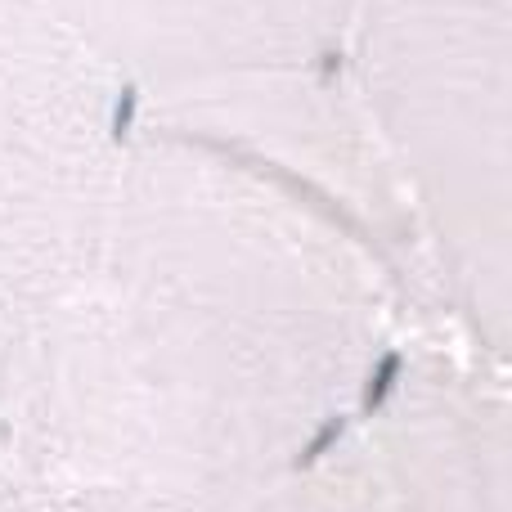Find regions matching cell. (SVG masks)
Masks as SVG:
<instances>
[{
  "instance_id": "1",
  "label": "cell",
  "mask_w": 512,
  "mask_h": 512,
  "mask_svg": "<svg viewBox=\"0 0 512 512\" xmlns=\"http://www.w3.org/2000/svg\"><path fill=\"white\" fill-rule=\"evenodd\" d=\"M72 32H95L126 59L221 63L301 45L324 86L346 72L337 23L351 0H50Z\"/></svg>"
},
{
  "instance_id": "2",
  "label": "cell",
  "mask_w": 512,
  "mask_h": 512,
  "mask_svg": "<svg viewBox=\"0 0 512 512\" xmlns=\"http://www.w3.org/2000/svg\"><path fill=\"white\" fill-rule=\"evenodd\" d=\"M396 378H400V355L391 351V355H382L378 369H373V373H369V382H364V400H360L364 414H373V409L387 405V396L396 391Z\"/></svg>"
},
{
  "instance_id": "3",
  "label": "cell",
  "mask_w": 512,
  "mask_h": 512,
  "mask_svg": "<svg viewBox=\"0 0 512 512\" xmlns=\"http://www.w3.org/2000/svg\"><path fill=\"white\" fill-rule=\"evenodd\" d=\"M342 432H346V418H328V423H324V427H319V432H315V441H310L306 450H301L297 468H301V463H315V459H324V454L333 450L337 441H342Z\"/></svg>"
}]
</instances>
